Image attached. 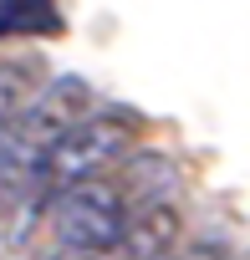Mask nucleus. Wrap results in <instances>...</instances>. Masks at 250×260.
<instances>
[{
  "instance_id": "8",
  "label": "nucleus",
  "mask_w": 250,
  "mask_h": 260,
  "mask_svg": "<svg viewBox=\"0 0 250 260\" xmlns=\"http://www.w3.org/2000/svg\"><path fill=\"white\" fill-rule=\"evenodd\" d=\"M164 260H220L214 250H184V255H164Z\"/></svg>"
},
{
  "instance_id": "1",
  "label": "nucleus",
  "mask_w": 250,
  "mask_h": 260,
  "mask_svg": "<svg viewBox=\"0 0 250 260\" xmlns=\"http://www.w3.org/2000/svg\"><path fill=\"white\" fill-rule=\"evenodd\" d=\"M128 148H133V117H122V112H82L67 133H56V138L31 158L16 204L41 209V204H51V194H61L67 184L92 179V174H107L112 164H122Z\"/></svg>"
},
{
  "instance_id": "7",
  "label": "nucleus",
  "mask_w": 250,
  "mask_h": 260,
  "mask_svg": "<svg viewBox=\"0 0 250 260\" xmlns=\"http://www.w3.org/2000/svg\"><path fill=\"white\" fill-rule=\"evenodd\" d=\"M36 260H107V255H92V250H72V245H51L46 255H36Z\"/></svg>"
},
{
  "instance_id": "5",
  "label": "nucleus",
  "mask_w": 250,
  "mask_h": 260,
  "mask_svg": "<svg viewBox=\"0 0 250 260\" xmlns=\"http://www.w3.org/2000/svg\"><path fill=\"white\" fill-rule=\"evenodd\" d=\"M56 16H51V0H0V41H11V36H21V31H41V26H51Z\"/></svg>"
},
{
  "instance_id": "3",
  "label": "nucleus",
  "mask_w": 250,
  "mask_h": 260,
  "mask_svg": "<svg viewBox=\"0 0 250 260\" xmlns=\"http://www.w3.org/2000/svg\"><path fill=\"white\" fill-rule=\"evenodd\" d=\"M174 245H179V209L169 199H153L128 209V224H122L107 260H164Z\"/></svg>"
},
{
  "instance_id": "4",
  "label": "nucleus",
  "mask_w": 250,
  "mask_h": 260,
  "mask_svg": "<svg viewBox=\"0 0 250 260\" xmlns=\"http://www.w3.org/2000/svg\"><path fill=\"white\" fill-rule=\"evenodd\" d=\"M36 87H41V56L0 51V117H11Z\"/></svg>"
},
{
  "instance_id": "2",
  "label": "nucleus",
  "mask_w": 250,
  "mask_h": 260,
  "mask_svg": "<svg viewBox=\"0 0 250 260\" xmlns=\"http://www.w3.org/2000/svg\"><path fill=\"white\" fill-rule=\"evenodd\" d=\"M122 224H128V194H122V184L107 179V174L77 179V184H67L61 194H51L56 245L92 250V255H112Z\"/></svg>"
},
{
  "instance_id": "6",
  "label": "nucleus",
  "mask_w": 250,
  "mask_h": 260,
  "mask_svg": "<svg viewBox=\"0 0 250 260\" xmlns=\"http://www.w3.org/2000/svg\"><path fill=\"white\" fill-rule=\"evenodd\" d=\"M16 199H21V179L0 169V219H6V214L16 209Z\"/></svg>"
}]
</instances>
